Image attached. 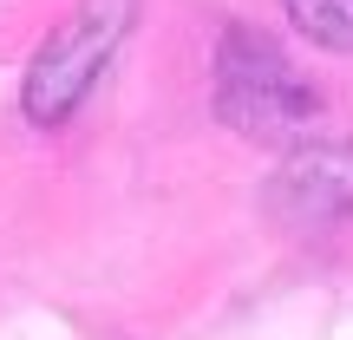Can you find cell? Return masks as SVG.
I'll list each match as a JSON object with an SVG mask.
<instances>
[{"instance_id": "3957f363", "label": "cell", "mask_w": 353, "mask_h": 340, "mask_svg": "<svg viewBox=\"0 0 353 340\" xmlns=\"http://www.w3.org/2000/svg\"><path fill=\"white\" fill-rule=\"evenodd\" d=\"M268 216L294 229H334L353 223V144H301V151L281 157V170L268 177Z\"/></svg>"}, {"instance_id": "277c9868", "label": "cell", "mask_w": 353, "mask_h": 340, "mask_svg": "<svg viewBox=\"0 0 353 340\" xmlns=\"http://www.w3.org/2000/svg\"><path fill=\"white\" fill-rule=\"evenodd\" d=\"M281 13L294 20L301 39L327 52H353V0H281Z\"/></svg>"}, {"instance_id": "7a4b0ae2", "label": "cell", "mask_w": 353, "mask_h": 340, "mask_svg": "<svg viewBox=\"0 0 353 340\" xmlns=\"http://www.w3.org/2000/svg\"><path fill=\"white\" fill-rule=\"evenodd\" d=\"M138 7L144 0H72V13L39 39L33 66H26V79H20L26 125L59 131L65 118L92 99V86L112 72L118 46H125L131 26H138Z\"/></svg>"}, {"instance_id": "6da1fadb", "label": "cell", "mask_w": 353, "mask_h": 340, "mask_svg": "<svg viewBox=\"0 0 353 340\" xmlns=\"http://www.w3.org/2000/svg\"><path fill=\"white\" fill-rule=\"evenodd\" d=\"M216 118L249 144H294L321 118V92L288 66L262 26H229L216 39Z\"/></svg>"}]
</instances>
